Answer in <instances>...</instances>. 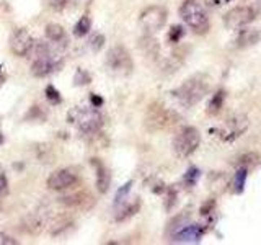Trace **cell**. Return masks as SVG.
Wrapping results in <instances>:
<instances>
[{"mask_svg":"<svg viewBox=\"0 0 261 245\" xmlns=\"http://www.w3.org/2000/svg\"><path fill=\"white\" fill-rule=\"evenodd\" d=\"M209 88H211V79L206 74H196V76L186 79L183 84L175 90L173 95L183 106L191 108V106L198 105L202 98L209 93Z\"/></svg>","mask_w":261,"mask_h":245,"instance_id":"cell-1","label":"cell"},{"mask_svg":"<svg viewBox=\"0 0 261 245\" xmlns=\"http://www.w3.org/2000/svg\"><path fill=\"white\" fill-rule=\"evenodd\" d=\"M179 16L196 35H206L211 30L209 15L198 0H185L179 7Z\"/></svg>","mask_w":261,"mask_h":245,"instance_id":"cell-2","label":"cell"},{"mask_svg":"<svg viewBox=\"0 0 261 245\" xmlns=\"http://www.w3.org/2000/svg\"><path fill=\"white\" fill-rule=\"evenodd\" d=\"M179 119L181 118H179V114L176 111L167 108L162 103H152L145 113L144 125L152 133H159V131H168L173 126H176Z\"/></svg>","mask_w":261,"mask_h":245,"instance_id":"cell-3","label":"cell"},{"mask_svg":"<svg viewBox=\"0 0 261 245\" xmlns=\"http://www.w3.org/2000/svg\"><path fill=\"white\" fill-rule=\"evenodd\" d=\"M201 144V133L194 126H183L173 139V151L178 157L186 159L193 155Z\"/></svg>","mask_w":261,"mask_h":245,"instance_id":"cell-4","label":"cell"},{"mask_svg":"<svg viewBox=\"0 0 261 245\" xmlns=\"http://www.w3.org/2000/svg\"><path fill=\"white\" fill-rule=\"evenodd\" d=\"M167 18H168V12L165 7L150 5L144 8L141 15H139V24H141L147 35H153V33H159L165 27Z\"/></svg>","mask_w":261,"mask_h":245,"instance_id":"cell-5","label":"cell"},{"mask_svg":"<svg viewBox=\"0 0 261 245\" xmlns=\"http://www.w3.org/2000/svg\"><path fill=\"white\" fill-rule=\"evenodd\" d=\"M106 65L119 76H129L134 69L133 57L124 46H113L106 54Z\"/></svg>","mask_w":261,"mask_h":245,"instance_id":"cell-6","label":"cell"},{"mask_svg":"<svg viewBox=\"0 0 261 245\" xmlns=\"http://www.w3.org/2000/svg\"><path fill=\"white\" fill-rule=\"evenodd\" d=\"M70 116H73L70 122H75L79 129L85 134H96L101 128V116L96 108H77L70 111Z\"/></svg>","mask_w":261,"mask_h":245,"instance_id":"cell-7","label":"cell"},{"mask_svg":"<svg viewBox=\"0 0 261 245\" xmlns=\"http://www.w3.org/2000/svg\"><path fill=\"white\" fill-rule=\"evenodd\" d=\"M256 18V12L253 7L248 5H240L235 7L232 10H228L224 16V24L228 30H242L248 27Z\"/></svg>","mask_w":261,"mask_h":245,"instance_id":"cell-8","label":"cell"},{"mask_svg":"<svg viewBox=\"0 0 261 245\" xmlns=\"http://www.w3.org/2000/svg\"><path fill=\"white\" fill-rule=\"evenodd\" d=\"M248 118L243 114H232L230 118H227L225 122L219 128V136L224 141H233V139L240 137L245 131L248 129Z\"/></svg>","mask_w":261,"mask_h":245,"instance_id":"cell-9","label":"cell"},{"mask_svg":"<svg viewBox=\"0 0 261 245\" xmlns=\"http://www.w3.org/2000/svg\"><path fill=\"white\" fill-rule=\"evenodd\" d=\"M77 183V175L69 168H59L47 178V188L54 191H65Z\"/></svg>","mask_w":261,"mask_h":245,"instance_id":"cell-10","label":"cell"},{"mask_svg":"<svg viewBox=\"0 0 261 245\" xmlns=\"http://www.w3.org/2000/svg\"><path fill=\"white\" fill-rule=\"evenodd\" d=\"M33 46H35V41H33L31 35L24 30V28H18L12 33L10 36V51L15 56H27Z\"/></svg>","mask_w":261,"mask_h":245,"instance_id":"cell-11","label":"cell"},{"mask_svg":"<svg viewBox=\"0 0 261 245\" xmlns=\"http://www.w3.org/2000/svg\"><path fill=\"white\" fill-rule=\"evenodd\" d=\"M38 57L35 59V62L31 64V74L35 77H46L47 74H51L54 69V62L49 57V49L46 44H38Z\"/></svg>","mask_w":261,"mask_h":245,"instance_id":"cell-12","label":"cell"},{"mask_svg":"<svg viewBox=\"0 0 261 245\" xmlns=\"http://www.w3.org/2000/svg\"><path fill=\"white\" fill-rule=\"evenodd\" d=\"M59 201L67 208H79V209H90L95 204V198L88 191H73L69 194H64L59 198Z\"/></svg>","mask_w":261,"mask_h":245,"instance_id":"cell-13","label":"cell"},{"mask_svg":"<svg viewBox=\"0 0 261 245\" xmlns=\"http://www.w3.org/2000/svg\"><path fill=\"white\" fill-rule=\"evenodd\" d=\"M204 232H206V227H202L201 224L188 223L173 235V240L175 242H198L204 235Z\"/></svg>","mask_w":261,"mask_h":245,"instance_id":"cell-14","label":"cell"},{"mask_svg":"<svg viewBox=\"0 0 261 245\" xmlns=\"http://www.w3.org/2000/svg\"><path fill=\"white\" fill-rule=\"evenodd\" d=\"M259 39H261V31L259 30L245 27V30H240V33L233 39V46L237 49H247V47L255 46Z\"/></svg>","mask_w":261,"mask_h":245,"instance_id":"cell-15","label":"cell"},{"mask_svg":"<svg viewBox=\"0 0 261 245\" xmlns=\"http://www.w3.org/2000/svg\"><path fill=\"white\" fill-rule=\"evenodd\" d=\"M92 165L95 167V172H96V188H98V191H100L101 194H105L106 191L110 190V185H111L110 170L100 159H92Z\"/></svg>","mask_w":261,"mask_h":245,"instance_id":"cell-16","label":"cell"},{"mask_svg":"<svg viewBox=\"0 0 261 245\" xmlns=\"http://www.w3.org/2000/svg\"><path fill=\"white\" fill-rule=\"evenodd\" d=\"M142 206V201L141 198H133V200H129L127 203H124L122 206L118 209V212L114 214V220L116 223H124V220L130 219L133 216H136L139 209H141Z\"/></svg>","mask_w":261,"mask_h":245,"instance_id":"cell-17","label":"cell"},{"mask_svg":"<svg viewBox=\"0 0 261 245\" xmlns=\"http://www.w3.org/2000/svg\"><path fill=\"white\" fill-rule=\"evenodd\" d=\"M225 98H227V92L224 88H219L217 92L211 96V100L207 103V114H211V116L219 114L220 110H222L224 103H225Z\"/></svg>","mask_w":261,"mask_h":245,"instance_id":"cell-18","label":"cell"},{"mask_svg":"<svg viewBox=\"0 0 261 245\" xmlns=\"http://www.w3.org/2000/svg\"><path fill=\"white\" fill-rule=\"evenodd\" d=\"M139 46H141L142 51L149 56V57H157L160 53V46H159V41L155 39L152 35H145L141 38L139 41Z\"/></svg>","mask_w":261,"mask_h":245,"instance_id":"cell-19","label":"cell"},{"mask_svg":"<svg viewBox=\"0 0 261 245\" xmlns=\"http://www.w3.org/2000/svg\"><path fill=\"white\" fill-rule=\"evenodd\" d=\"M261 163V157L258 152H245L243 155H240L239 160H237V165L242 168H247L248 172L255 170Z\"/></svg>","mask_w":261,"mask_h":245,"instance_id":"cell-20","label":"cell"},{"mask_svg":"<svg viewBox=\"0 0 261 245\" xmlns=\"http://www.w3.org/2000/svg\"><path fill=\"white\" fill-rule=\"evenodd\" d=\"M185 57H186V56H185L183 51H175L170 57H167L165 62H163V65H162L163 70L168 72V74L178 70L179 67H181V64L185 62Z\"/></svg>","mask_w":261,"mask_h":245,"instance_id":"cell-21","label":"cell"},{"mask_svg":"<svg viewBox=\"0 0 261 245\" xmlns=\"http://www.w3.org/2000/svg\"><path fill=\"white\" fill-rule=\"evenodd\" d=\"M46 36L47 39L54 41V43H65V39H67V35H65V30L61 27V24H56V23H51L46 27Z\"/></svg>","mask_w":261,"mask_h":245,"instance_id":"cell-22","label":"cell"},{"mask_svg":"<svg viewBox=\"0 0 261 245\" xmlns=\"http://www.w3.org/2000/svg\"><path fill=\"white\" fill-rule=\"evenodd\" d=\"M70 226H72V219L69 216H57L51 223V226H49V231H51L53 235H57L64 232L65 229H69Z\"/></svg>","mask_w":261,"mask_h":245,"instance_id":"cell-23","label":"cell"},{"mask_svg":"<svg viewBox=\"0 0 261 245\" xmlns=\"http://www.w3.org/2000/svg\"><path fill=\"white\" fill-rule=\"evenodd\" d=\"M248 174H250V172L247 168H242V167L237 168L235 175H233V182H232V186H233L235 193L240 194L243 191L245 183H247V178H248Z\"/></svg>","mask_w":261,"mask_h":245,"instance_id":"cell-24","label":"cell"},{"mask_svg":"<svg viewBox=\"0 0 261 245\" xmlns=\"http://www.w3.org/2000/svg\"><path fill=\"white\" fill-rule=\"evenodd\" d=\"M90 27H92V20H90L88 15L80 16V20L77 21V24L73 27V35L82 38V36H87V33L90 31Z\"/></svg>","mask_w":261,"mask_h":245,"instance_id":"cell-25","label":"cell"},{"mask_svg":"<svg viewBox=\"0 0 261 245\" xmlns=\"http://www.w3.org/2000/svg\"><path fill=\"white\" fill-rule=\"evenodd\" d=\"M188 223H190V216H178V217H175L173 220H171V223L168 224V232L171 234V235H175L179 229L181 227H185Z\"/></svg>","mask_w":261,"mask_h":245,"instance_id":"cell-26","label":"cell"},{"mask_svg":"<svg viewBox=\"0 0 261 245\" xmlns=\"http://www.w3.org/2000/svg\"><path fill=\"white\" fill-rule=\"evenodd\" d=\"M183 36H185L183 27H179V24H175V27H171V30L168 31V43L176 44V43H179V41H181Z\"/></svg>","mask_w":261,"mask_h":245,"instance_id":"cell-27","label":"cell"},{"mask_svg":"<svg viewBox=\"0 0 261 245\" xmlns=\"http://www.w3.org/2000/svg\"><path fill=\"white\" fill-rule=\"evenodd\" d=\"M46 98H47V100L51 102L53 105H57V103H61V102H62L61 93L57 92L56 87H53V85H47V87H46Z\"/></svg>","mask_w":261,"mask_h":245,"instance_id":"cell-28","label":"cell"},{"mask_svg":"<svg viewBox=\"0 0 261 245\" xmlns=\"http://www.w3.org/2000/svg\"><path fill=\"white\" fill-rule=\"evenodd\" d=\"M198 178H199V170L196 167H191V168H188L186 175H185V183L188 186H193L196 182H198Z\"/></svg>","mask_w":261,"mask_h":245,"instance_id":"cell-29","label":"cell"},{"mask_svg":"<svg viewBox=\"0 0 261 245\" xmlns=\"http://www.w3.org/2000/svg\"><path fill=\"white\" fill-rule=\"evenodd\" d=\"M73 80H75V84H77V85H85V84H90V80H92V77H90V74H88V72L79 69L77 74H75V77H73Z\"/></svg>","mask_w":261,"mask_h":245,"instance_id":"cell-30","label":"cell"},{"mask_svg":"<svg viewBox=\"0 0 261 245\" xmlns=\"http://www.w3.org/2000/svg\"><path fill=\"white\" fill-rule=\"evenodd\" d=\"M175 203H176V191H175V188H168L167 200H165V209L170 211L171 208L175 206Z\"/></svg>","mask_w":261,"mask_h":245,"instance_id":"cell-31","label":"cell"},{"mask_svg":"<svg viewBox=\"0 0 261 245\" xmlns=\"http://www.w3.org/2000/svg\"><path fill=\"white\" fill-rule=\"evenodd\" d=\"M90 44H92L93 51H100V49L103 47V44H105V36L98 33V35H95V36L92 38V41H90Z\"/></svg>","mask_w":261,"mask_h":245,"instance_id":"cell-32","label":"cell"},{"mask_svg":"<svg viewBox=\"0 0 261 245\" xmlns=\"http://www.w3.org/2000/svg\"><path fill=\"white\" fill-rule=\"evenodd\" d=\"M8 190V180H7V174L5 170L0 167V194H4Z\"/></svg>","mask_w":261,"mask_h":245,"instance_id":"cell-33","label":"cell"},{"mask_svg":"<svg viewBox=\"0 0 261 245\" xmlns=\"http://www.w3.org/2000/svg\"><path fill=\"white\" fill-rule=\"evenodd\" d=\"M130 186H133V182H127L126 185H122V188H119V191L116 193V203H121L122 201V196L129 193Z\"/></svg>","mask_w":261,"mask_h":245,"instance_id":"cell-34","label":"cell"},{"mask_svg":"<svg viewBox=\"0 0 261 245\" xmlns=\"http://www.w3.org/2000/svg\"><path fill=\"white\" fill-rule=\"evenodd\" d=\"M214 206H216V201H214V200H209V201H206V203L202 204V208H201V214H202V216H207V214H211L212 209H214Z\"/></svg>","mask_w":261,"mask_h":245,"instance_id":"cell-35","label":"cell"},{"mask_svg":"<svg viewBox=\"0 0 261 245\" xmlns=\"http://www.w3.org/2000/svg\"><path fill=\"white\" fill-rule=\"evenodd\" d=\"M16 243H18V240H15L13 237L0 232V245H16Z\"/></svg>","mask_w":261,"mask_h":245,"instance_id":"cell-36","label":"cell"},{"mask_svg":"<svg viewBox=\"0 0 261 245\" xmlns=\"http://www.w3.org/2000/svg\"><path fill=\"white\" fill-rule=\"evenodd\" d=\"M90 100H92L93 108H100V106L103 105V98H101V96H98V95H95V93L90 95Z\"/></svg>","mask_w":261,"mask_h":245,"instance_id":"cell-37","label":"cell"},{"mask_svg":"<svg viewBox=\"0 0 261 245\" xmlns=\"http://www.w3.org/2000/svg\"><path fill=\"white\" fill-rule=\"evenodd\" d=\"M199 4H204V5H207V7H216L219 4V0H198Z\"/></svg>","mask_w":261,"mask_h":245,"instance_id":"cell-38","label":"cell"},{"mask_svg":"<svg viewBox=\"0 0 261 245\" xmlns=\"http://www.w3.org/2000/svg\"><path fill=\"white\" fill-rule=\"evenodd\" d=\"M53 2H54V5L57 7V8H62L65 4H67L69 2V0H53Z\"/></svg>","mask_w":261,"mask_h":245,"instance_id":"cell-39","label":"cell"},{"mask_svg":"<svg viewBox=\"0 0 261 245\" xmlns=\"http://www.w3.org/2000/svg\"><path fill=\"white\" fill-rule=\"evenodd\" d=\"M4 82H5V76H0V85H2Z\"/></svg>","mask_w":261,"mask_h":245,"instance_id":"cell-40","label":"cell"},{"mask_svg":"<svg viewBox=\"0 0 261 245\" xmlns=\"http://www.w3.org/2000/svg\"><path fill=\"white\" fill-rule=\"evenodd\" d=\"M0 144H4V134L0 133Z\"/></svg>","mask_w":261,"mask_h":245,"instance_id":"cell-41","label":"cell"},{"mask_svg":"<svg viewBox=\"0 0 261 245\" xmlns=\"http://www.w3.org/2000/svg\"><path fill=\"white\" fill-rule=\"evenodd\" d=\"M256 2H258V4H259V7H261V0H256Z\"/></svg>","mask_w":261,"mask_h":245,"instance_id":"cell-42","label":"cell"}]
</instances>
